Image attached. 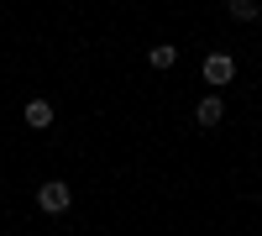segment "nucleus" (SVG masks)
<instances>
[{
  "mask_svg": "<svg viewBox=\"0 0 262 236\" xmlns=\"http://www.w3.org/2000/svg\"><path fill=\"white\" fill-rule=\"evenodd\" d=\"M231 79H236V58L231 53H210L205 58V84H210V90H226Z\"/></svg>",
  "mask_w": 262,
  "mask_h": 236,
  "instance_id": "obj_2",
  "label": "nucleus"
},
{
  "mask_svg": "<svg viewBox=\"0 0 262 236\" xmlns=\"http://www.w3.org/2000/svg\"><path fill=\"white\" fill-rule=\"evenodd\" d=\"M147 63L152 69H173V63H179V48H173V42H158V48H147Z\"/></svg>",
  "mask_w": 262,
  "mask_h": 236,
  "instance_id": "obj_5",
  "label": "nucleus"
},
{
  "mask_svg": "<svg viewBox=\"0 0 262 236\" xmlns=\"http://www.w3.org/2000/svg\"><path fill=\"white\" fill-rule=\"evenodd\" d=\"M226 16L231 21H257V0H226Z\"/></svg>",
  "mask_w": 262,
  "mask_h": 236,
  "instance_id": "obj_6",
  "label": "nucleus"
},
{
  "mask_svg": "<svg viewBox=\"0 0 262 236\" xmlns=\"http://www.w3.org/2000/svg\"><path fill=\"white\" fill-rule=\"evenodd\" d=\"M69 205H74V189L63 184V179H48V184L37 189V210H42V216H63Z\"/></svg>",
  "mask_w": 262,
  "mask_h": 236,
  "instance_id": "obj_1",
  "label": "nucleus"
},
{
  "mask_svg": "<svg viewBox=\"0 0 262 236\" xmlns=\"http://www.w3.org/2000/svg\"><path fill=\"white\" fill-rule=\"evenodd\" d=\"M21 116H27L32 132H48V126H53V105H48V100H27V111H21Z\"/></svg>",
  "mask_w": 262,
  "mask_h": 236,
  "instance_id": "obj_4",
  "label": "nucleus"
},
{
  "mask_svg": "<svg viewBox=\"0 0 262 236\" xmlns=\"http://www.w3.org/2000/svg\"><path fill=\"white\" fill-rule=\"evenodd\" d=\"M194 121H200L205 132H210V126H221V121H226V105H221V95H205L200 105H194Z\"/></svg>",
  "mask_w": 262,
  "mask_h": 236,
  "instance_id": "obj_3",
  "label": "nucleus"
}]
</instances>
